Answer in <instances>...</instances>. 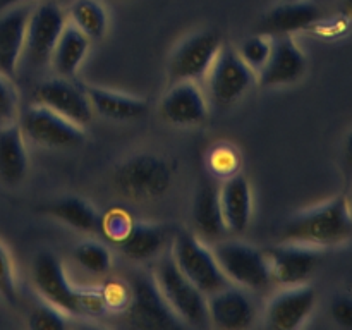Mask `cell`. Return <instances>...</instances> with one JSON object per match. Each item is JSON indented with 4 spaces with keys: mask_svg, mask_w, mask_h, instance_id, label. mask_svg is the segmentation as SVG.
I'll return each instance as SVG.
<instances>
[{
    "mask_svg": "<svg viewBox=\"0 0 352 330\" xmlns=\"http://www.w3.org/2000/svg\"><path fill=\"white\" fill-rule=\"evenodd\" d=\"M205 78L208 79L210 98L220 107L236 103L256 82V74L241 58L237 48L226 43Z\"/></svg>",
    "mask_w": 352,
    "mask_h": 330,
    "instance_id": "cell-7",
    "label": "cell"
},
{
    "mask_svg": "<svg viewBox=\"0 0 352 330\" xmlns=\"http://www.w3.org/2000/svg\"><path fill=\"white\" fill-rule=\"evenodd\" d=\"M17 298H19V291H17V277L12 258L0 241V299L9 305H16Z\"/></svg>",
    "mask_w": 352,
    "mask_h": 330,
    "instance_id": "cell-32",
    "label": "cell"
},
{
    "mask_svg": "<svg viewBox=\"0 0 352 330\" xmlns=\"http://www.w3.org/2000/svg\"><path fill=\"white\" fill-rule=\"evenodd\" d=\"M340 12L352 19V0H340Z\"/></svg>",
    "mask_w": 352,
    "mask_h": 330,
    "instance_id": "cell-40",
    "label": "cell"
},
{
    "mask_svg": "<svg viewBox=\"0 0 352 330\" xmlns=\"http://www.w3.org/2000/svg\"><path fill=\"white\" fill-rule=\"evenodd\" d=\"M206 164H208V168L213 177L223 181V179L237 174L241 165V155L232 144L220 143L210 150L208 157H206Z\"/></svg>",
    "mask_w": 352,
    "mask_h": 330,
    "instance_id": "cell-29",
    "label": "cell"
},
{
    "mask_svg": "<svg viewBox=\"0 0 352 330\" xmlns=\"http://www.w3.org/2000/svg\"><path fill=\"white\" fill-rule=\"evenodd\" d=\"M172 260L205 296L230 285L213 251L196 234L179 230L172 239Z\"/></svg>",
    "mask_w": 352,
    "mask_h": 330,
    "instance_id": "cell-3",
    "label": "cell"
},
{
    "mask_svg": "<svg viewBox=\"0 0 352 330\" xmlns=\"http://www.w3.org/2000/svg\"><path fill=\"white\" fill-rule=\"evenodd\" d=\"M316 305V291L311 285H292L277 292L268 301L265 318L274 330H296L305 325Z\"/></svg>",
    "mask_w": 352,
    "mask_h": 330,
    "instance_id": "cell-15",
    "label": "cell"
},
{
    "mask_svg": "<svg viewBox=\"0 0 352 330\" xmlns=\"http://www.w3.org/2000/svg\"><path fill=\"white\" fill-rule=\"evenodd\" d=\"M72 26L85 33L89 40H98L107 33L109 14L98 0H74L69 7Z\"/></svg>",
    "mask_w": 352,
    "mask_h": 330,
    "instance_id": "cell-27",
    "label": "cell"
},
{
    "mask_svg": "<svg viewBox=\"0 0 352 330\" xmlns=\"http://www.w3.org/2000/svg\"><path fill=\"white\" fill-rule=\"evenodd\" d=\"M192 226L196 236L205 241H217L226 236L227 229L223 223L222 210H220L219 188L212 179L199 182L192 201Z\"/></svg>",
    "mask_w": 352,
    "mask_h": 330,
    "instance_id": "cell-21",
    "label": "cell"
},
{
    "mask_svg": "<svg viewBox=\"0 0 352 330\" xmlns=\"http://www.w3.org/2000/svg\"><path fill=\"white\" fill-rule=\"evenodd\" d=\"M28 327L33 330H64L67 327V318L62 309L50 302H41L34 306L28 318Z\"/></svg>",
    "mask_w": 352,
    "mask_h": 330,
    "instance_id": "cell-31",
    "label": "cell"
},
{
    "mask_svg": "<svg viewBox=\"0 0 352 330\" xmlns=\"http://www.w3.org/2000/svg\"><path fill=\"white\" fill-rule=\"evenodd\" d=\"M24 138L47 148H76L85 143V131L60 113L33 103L21 117Z\"/></svg>",
    "mask_w": 352,
    "mask_h": 330,
    "instance_id": "cell-8",
    "label": "cell"
},
{
    "mask_svg": "<svg viewBox=\"0 0 352 330\" xmlns=\"http://www.w3.org/2000/svg\"><path fill=\"white\" fill-rule=\"evenodd\" d=\"M330 316L333 322L344 329H352V296L339 294L332 299Z\"/></svg>",
    "mask_w": 352,
    "mask_h": 330,
    "instance_id": "cell-37",
    "label": "cell"
},
{
    "mask_svg": "<svg viewBox=\"0 0 352 330\" xmlns=\"http://www.w3.org/2000/svg\"><path fill=\"white\" fill-rule=\"evenodd\" d=\"M158 110L165 122L179 127H192L206 120L208 102L196 81H181L168 88Z\"/></svg>",
    "mask_w": 352,
    "mask_h": 330,
    "instance_id": "cell-16",
    "label": "cell"
},
{
    "mask_svg": "<svg viewBox=\"0 0 352 330\" xmlns=\"http://www.w3.org/2000/svg\"><path fill=\"white\" fill-rule=\"evenodd\" d=\"M212 251L230 284L248 291H265L274 282L267 251L243 241H217Z\"/></svg>",
    "mask_w": 352,
    "mask_h": 330,
    "instance_id": "cell-4",
    "label": "cell"
},
{
    "mask_svg": "<svg viewBox=\"0 0 352 330\" xmlns=\"http://www.w3.org/2000/svg\"><path fill=\"white\" fill-rule=\"evenodd\" d=\"M322 21V9L309 0L282 2L263 14L256 24V33L265 36H282L311 30Z\"/></svg>",
    "mask_w": 352,
    "mask_h": 330,
    "instance_id": "cell-18",
    "label": "cell"
},
{
    "mask_svg": "<svg viewBox=\"0 0 352 330\" xmlns=\"http://www.w3.org/2000/svg\"><path fill=\"white\" fill-rule=\"evenodd\" d=\"M219 199L227 232H244L253 219V189L250 181L241 174L223 179L219 188Z\"/></svg>",
    "mask_w": 352,
    "mask_h": 330,
    "instance_id": "cell-20",
    "label": "cell"
},
{
    "mask_svg": "<svg viewBox=\"0 0 352 330\" xmlns=\"http://www.w3.org/2000/svg\"><path fill=\"white\" fill-rule=\"evenodd\" d=\"M308 60L294 36H272V52L267 64L256 74V82L263 88H278L298 82L305 76Z\"/></svg>",
    "mask_w": 352,
    "mask_h": 330,
    "instance_id": "cell-14",
    "label": "cell"
},
{
    "mask_svg": "<svg viewBox=\"0 0 352 330\" xmlns=\"http://www.w3.org/2000/svg\"><path fill=\"white\" fill-rule=\"evenodd\" d=\"M223 41L220 33L212 30L189 34L172 52L168 60L170 85L181 81H198L208 74Z\"/></svg>",
    "mask_w": 352,
    "mask_h": 330,
    "instance_id": "cell-6",
    "label": "cell"
},
{
    "mask_svg": "<svg viewBox=\"0 0 352 330\" xmlns=\"http://www.w3.org/2000/svg\"><path fill=\"white\" fill-rule=\"evenodd\" d=\"M33 103L47 107L81 127L88 126L95 116L85 88L60 76L36 85L33 89Z\"/></svg>",
    "mask_w": 352,
    "mask_h": 330,
    "instance_id": "cell-12",
    "label": "cell"
},
{
    "mask_svg": "<svg viewBox=\"0 0 352 330\" xmlns=\"http://www.w3.org/2000/svg\"><path fill=\"white\" fill-rule=\"evenodd\" d=\"M267 256L274 282L280 284L282 287H292L306 284L313 277L318 265L322 263L323 250L308 244L282 241V244L267 251Z\"/></svg>",
    "mask_w": 352,
    "mask_h": 330,
    "instance_id": "cell-13",
    "label": "cell"
},
{
    "mask_svg": "<svg viewBox=\"0 0 352 330\" xmlns=\"http://www.w3.org/2000/svg\"><path fill=\"white\" fill-rule=\"evenodd\" d=\"M31 278L45 302L57 306L65 315H79V289L69 282L64 265L50 251H41L31 265Z\"/></svg>",
    "mask_w": 352,
    "mask_h": 330,
    "instance_id": "cell-10",
    "label": "cell"
},
{
    "mask_svg": "<svg viewBox=\"0 0 352 330\" xmlns=\"http://www.w3.org/2000/svg\"><path fill=\"white\" fill-rule=\"evenodd\" d=\"M170 232L165 226L151 222H134L127 236L120 241V253L131 261H150L164 253Z\"/></svg>",
    "mask_w": 352,
    "mask_h": 330,
    "instance_id": "cell-23",
    "label": "cell"
},
{
    "mask_svg": "<svg viewBox=\"0 0 352 330\" xmlns=\"http://www.w3.org/2000/svg\"><path fill=\"white\" fill-rule=\"evenodd\" d=\"M174 168L165 158L138 153L124 160L112 175L113 189L131 201H151L170 189Z\"/></svg>",
    "mask_w": 352,
    "mask_h": 330,
    "instance_id": "cell-2",
    "label": "cell"
},
{
    "mask_svg": "<svg viewBox=\"0 0 352 330\" xmlns=\"http://www.w3.org/2000/svg\"><path fill=\"white\" fill-rule=\"evenodd\" d=\"M65 26V14L57 3L43 2L36 9H31L24 43V60L33 67H43L48 64Z\"/></svg>",
    "mask_w": 352,
    "mask_h": 330,
    "instance_id": "cell-9",
    "label": "cell"
},
{
    "mask_svg": "<svg viewBox=\"0 0 352 330\" xmlns=\"http://www.w3.org/2000/svg\"><path fill=\"white\" fill-rule=\"evenodd\" d=\"M26 138L16 120L0 126V182L17 186L28 174Z\"/></svg>",
    "mask_w": 352,
    "mask_h": 330,
    "instance_id": "cell-22",
    "label": "cell"
},
{
    "mask_svg": "<svg viewBox=\"0 0 352 330\" xmlns=\"http://www.w3.org/2000/svg\"><path fill=\"white\" fill-rule=\"evenodd\" d=\"M344 164H346L347 170L352 172V133L347 136L346 144H344Z\"/></svg>",
    "mask_w": 352,
    "mask_h": 330,
    "instance_id": "cell-38",
    "label": "cell"
},
{
    "mask_svg": "<svg viewBox=\"0 0 352 330\" xmlns=\"http://www.w3.org/2000/svg\"><path fill=\"white\" fill-rule=\"evenodd\" d=\"M93 110L98 116L112 120H134L148 112V102L140 96L126 95L100 86H82Z\"/></svg>",
    "mask_w": 352,
    "mask_h": 330,
    "instance_id": "cell-24",
    "label": "cell"
},
{
    "mask_svg": "<svg viewBox=\"0 0 352 330\" xmlns=\"http://www.w3.org/2000/svg\"><path fill=\"white\" fill-rule=\"evenodd\" d=\"M131 325L138 329H177L182 325L170 306L165 302L153 275H140L131 285V299L126 311Z\"/></svg>",
    "mask_w": 352,
    "mask_h": 330,
    "instance_id": "cell-11",
    "label": "cell"
},
{
    "mask_svg": "<svg viewBox=\"0 0 352 330\" xmlns=\"http://www.w3.org/2000/svg\"><path fill=\"white\" fill-rule=\"evenodd\" d=\"M45 212L71 229L82 232H100L102 227V215L96 212L95 206L78 196L57 199L45 206Z\"/></svg>",
    "mask_w": 352,
    "mask_h": 330,
    "instance_id": "cell-26",
    "label": "cell"
},
{
    "mask_svg": "<svg viewBox=\"0 0 352 330\" xmlns=\"http://www.w3.org/2000/svg\"><path fill=\"white\" fill-rule=\"evenodd\" d=\"M352 213L346 196H337L311 210L292 217L282 229L284 243L330 248L349 239Z\"/></svg>",
    "mask_w": 352,
    "mask_h": 330,
    "instance_id": "cell-1",
    "label": "cell"
},
{
    "mask_svg": "<svg viewBox=\"0 0 352 330\" xmlns=\"http://www.w3.org/2000/svg\"><path fill=\"white\" fill-rule=\"evenodd\" d=\"M237 52H239L241 58L248 64V67H250L254 74H258V72L265 67L268 57H270L272 38L265 36V34L254 33L253 36L246 38V40L241 43Z\"/></svg>",
    "mask_w": 352,
    "mask_h": 330,
    "instance_id": "cell-30",
    "label": "cell"
},
{
    "mask_svg": "<svg viewBox=\"0 0 352 330\" xmlns=\"http://www.w3.org/2000/svg\"><path fill=\"white\" fill-rule=\"evenodd\" d=\"M30 12V6L24 3L0 14V74L10 79L23 60Z\"/></svg>",
    "mask_w": 352,
    "mask_h": 330,
    "instance_id": "cell-19",
    "label": "cell"
},
{
    "mask_svg": "<svg viewBox=\"0 0 352 330\" xmlns=\"http://www.w3.org/2000/svg\"><path fill=\"white\" fill-rule=\"evenodd\" d=\"M19 109V96L10 82V78L0 74V124L16 120Z\"/></svg>",
    "mask_w": 352,
    "mask_h": 330,
    "instance_id": "cell-34",
    "label": "cell"
},
{
    "mask_svg": "<svg viewBox=\"0 0 352 330\" xmlns=\"http://www.w3.org/2000/svg\"><path fill=\"white\" fill-rule=\"evenodd\" d=\"M134 220L131 219V215L124 210L116 208L112 212L107 213L105 217H102V227H100V232L105 234L112 243L119 244L124 237L127 236V232L133 227Z\"/></svg>",
    "mask_w": 352,
    "mask_h": 330,
    "instance_id": "cell-33",
    "label": "cell"
},
{
    "mask_svg": "<svg viewBox=\"0 0 352 330\" xmlns=\"http://www.w3.org/2000/svg\"><path fill=\"white\" fill-rule=\"evenodd\" d=\"M105 309L102 287L79 289V315H100Z\"/></svg>",
    "mask_w": 352,
    "mask_h": 330,
    "instance_id": "cell-36",
    "label": "cell"
},
{
    "mask_svg": "<svg viewBox=\"0 0 352 330\" xmlns=\"http://www.w3.org/2000/svg\"><path fill=\"white\" fill-rule=\"evenodd\" d=\"M153 278L165 302L182 323L203 327L210 322L206 296L188 277H184V274L175 267L172 256L158 261L153 270Z\"/></svg>",
    "mask_w": 352,
    "mask_h": 330,
    "instance_id": "cell-5",
    "label": "cell"
},
{
    "mask_svg": "<svg viewBox=\"0 0 352 330\" xmlns=\"http://www.w3.org/2000/svg\"><path fill=\"white\" fill-rule=\"evenodd\" d=\"M30 0H0V14L6 12V10L12 9V7H17V6H24V3H28Z\"/></svg>",
    "mask_w": 352,
    "mask_h": 330,
    "instance_id": "cell-39",
    "label": "cell"
},
{
    "mask_svg": "<svg viewBox=\"0 0 352 330\" xmlns=\"http://www.w3.org/2000/svg\"><path fill=\"white\" fill-rule=\"evenodd\" d=\"M208 320L223 330L250 329L256 316V308L251 296L243 287H227L206 296Z\"/></svg>",
    "mask_w": 352,
    "mask_h": 330,
    "instance_id": "cell-17",
    "label": "cell"
},
{
    "mask_svg": "<svg viewBox=\"0 0 352 330\" xmlns=\"http://www.w3.org/2000/svg\"><path fill=\"white\" fill-rule=\"evenodd\" d=\"M282 2H292V0H282Z\"/></svg>",
    "mask_w": 352,
    "mask_h": 330,
    "instance_id": "cell-42",
    "label": "cell"
},
{
    "mask_svg": "<svg viewBox=\"0 0 352 330\" xmlns=\"http://www.w3.org/2000/svg\"><path fill=\"white\" fill-rule=\"evenodd\" d=\"M72 258L82 270L93 275L107 274L112 267V254H110L109 248L93 239L76 244L72 250Z\"/></svg>",
    "mask_w": 352,
    "mask_h": 330,
    "instance_id": "cell-28",
    "label": "cell"
},
{
    "mask_svg": "<svg viewBox=\"0 0 352 330\" xmlns=\"http://www.w3.org/2000/svg\"><path fill=\"white\" fill-rule=\"evenodd\" d=\"M347 203H349V208H351V213H352V188H351V192H349V198H347Z\"/></svg>",
    "mask_w": 352,
    "mask_h": 330,
    "instance_id": "cell-41",
    "label": "cell"
},
{
    "mask_svg": "<svg viewBox=\"0 0 352 330\" xmlns=\"http://www.w3.org/2000/svg\"><path fill=\"white\" fill-rule=\"evenodd\" d=\"M103 299H105L107 309H116V311H126L131 299V285L122 282H109L102 287Z\"/></svg>",
    "mask_w": 352,
    "mask_h": 330,
    "instance_id": "cell-35",
    "label": "cell"
},
{
    "mask_svg": "<svg viewBox=\"0 0 352 330\" xmlns=\"http://www.w3.org/2000/svg\"><path fill=\"white\" fill-rule=\"evenodd\" d=\"M89 38L72 24H67L52 54V65L60 78H72L81 67L89 50Z\"/></svg>",
    "mask_w": 352,
    "mask_h": 330,
    "instance_id": "cell-25",
    "label": "cell"
}]
</instances>
